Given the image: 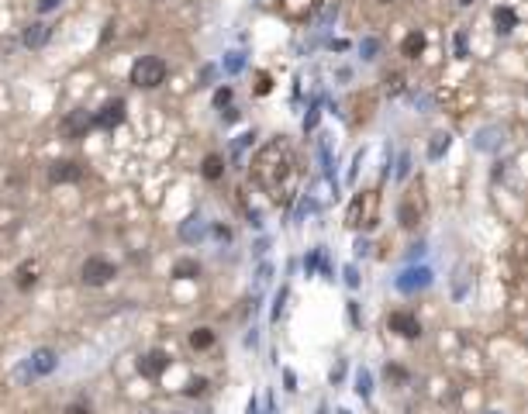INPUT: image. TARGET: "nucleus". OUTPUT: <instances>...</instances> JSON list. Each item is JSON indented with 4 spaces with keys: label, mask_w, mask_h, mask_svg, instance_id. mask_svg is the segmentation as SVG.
Here are the masks:
<instances>
[{
    "label": "nucleus",
    "mask_w": 528,
    "mask_h": 414,
    "mask_svg": "<svg viewBox=\"0 0 528 414\" xmlns=\"http://www.w3.org/2000/svg\"><path fill=\"white\" fill-rule=\"evenodd\" d=\"M293 176V152L284 138H273L266 149H259V156L252 159V180L270 190L273 197H280V187Z\"/></svg>",
    "instance_id": "1"
},
{
    "label": "nucleus",
    "mask_w": 528,
    "mask_h": 414,
    "mask_svg": "<svg viewBox=\"0 0 528 414\" xmlns=\"http://www.w3.org/2000/svg\"><path fill=\"white\" fill-rule=\"evenodd\" d=\"M376 218H380V194H376V190H359V194L352 197L349 211H345V225L369 232V228L376 225Z\"/></svg>",
    "instance_id": "2"
},
{
    "label": "nucleus",
    "mask_w": 528,
    "mask_h": 414,
    "mask_svg": "<svg viewBox=\"0 0 528 414\" xmlns=\"http://www.w3.org/2000/svg\"><path fill=\"white\" fill-rule=\"evenodd\" d=\"M166 59L159 55H142L135 66H131V83L138 86V90H156V86H163L166 83Z\"/></svg>",
    "instance_id": "3"
},
{
    "label": "nucleus",
    "mask_w": 528,
    "mask_h": 414,
    "mask_svg": "<svg viewBox=\"0 0 528 414\" xmlns=\"http://www.w3.org/2000/svg\"><path fill=\"white\" fill-rule=\"evenodd\" d=\"M114 276H118V266H114L111 259H104V255H90L80 266V280L86 287H104V283H111Z\"/></svg>",
    "instance_id": "4"
},
{
    "label": "nucleus",
    "mask_w": 528,
    "mask_h": 414,
    "mask_svg": "<svg viewBox=\"0 0 528 414\" xmlns=\"http://www.w3.org/2000/svg\"><path fill=\"white\" fill-rule=\"evenodd\" d=\"M397 218H401L404 228H418V225H421V218H425V194H421V183H414V190L404 194Z\"/></svg>",
    "instance_id": "5"
},
{
    "label": "nucleus",
    "mask_w": 528,
    "mask_h": 414,
    "mask_svg": "<svg viewBox=\"0 0 528 414\" xmlns=\"http://www.w3.org/2000/svg\"><path fill=\"white\" fill-rule=\"evenodd\" d=\"M128 118V104H124L121 97H114V100H107L97 114H93V124L100 128V131H114L118 124H124Z\"/></svg>",
    "instance_id": "6"
},
{
    "label": "nucleus",
    "mask_w": 528,
    "mask_h": 414,
    "mask_svg": "<svg viewBox=\"0 0 528 414\" xmlns=\"http://www.w3.org/2000/svg\"><path fill=\"white\" fill-rule=\"evenodd\" d=\"M387 328L394 331L397 338H407V342L421 338V321H418L411 311H394V314L387 318Z\"/></svg>",
    "instance_id": "7"
},
{
    "label": "nucleus",
    "mask_w": 528,
    "mask_h": 414,
    "mask_svg": "<svg viewBox=\"0 0 528 414\" xmlns=\"http://www.w3.org/2000/svg\"><path fill=\"white\" fill-rule=\"evenodd\" d=\"M48 180L52 183H80L83 180V166L73 159H55L48 166Z\"/></svg>",
    "instance_id": "8"
},
{
    "label": "nucleus",
    "mask_w": 528,
    "mask_h": 414,
    "mask_svg": "<svg viewBox=\"0 0 528 414\" xmlns=\"http://www.w3.org/2000/svg\"><path fill=\"white\" fill-rule=\"evenodd\" d=\"M166 370H169V352H163V349H152V352H145V356L138 359V373L149 376V380L163 376Z\"/></svg>",
    "instance_id": "9"
},
{
    "label": "nucleus",
    "mask_w": 528,
    "mask_h": 414,
    "mask_svg": "<svg viewBox=\"0 0 528 414\" xmlns=\"http://www.w3.org/2000/svg\"><path fill=\"white\" fill-rule=\"evenodd\" d=\"M90 124H93V118H86V111H73V114L62 121V131H66L70 138H83Z\"/></svg>",
    "instance_id": "10"
},
{
    "label": "nucleus",
    "mask_w": 528,
    "mask_h": 414,
    "mask_svg": "<svg viewBox=\"0 0 528 414\" xmlns=\"http://www.w3.org/2000/svg\"><path fill=\"white\" fill-rule=\"evenodd\" d=\"M494 28H497L501 35H511V32L518 28V14H515V7H497V11H494Z\"/></svg>",
    "instance_id": "11"
},
{
    "label": "nucleus",
    "mask_w": 528,
    "mask_h": 414,
    "mask_svg": "<svg viewBox=\"0 0 528 414\" xmlns=\"http://www.w3.org/2000/svg\"><path fill=\"white\" fill-rule=\"evenodd\" d=\"M201 173H204V180H211V183H218V180L225 176V159H221L218 152H211V156H204Z\"/></svg>",
    "instance_id": "12"
},
{
    "label": "nucleus",
    "mask_w": 528,
    "mask_h": 414,
    "mask_svg": "<svg viewBox=\"0 0 528 414\" xmlns=\"http://www.w3.org/2000/svg\"><path fill=\"white\" fill-rule=\"evenodd\" d=\"M55 363H59V359H55V352H52V349H39V352L32 356V373L45 376V373L55 370Z\"/></svg>",
    "instance_id": "13"
},
{
    "label": "nucleus",
    "mask_w": 528,
    "mask_h": 414,
    "mask_svg": "<svg viewBox=\"0 0 528 414\" xmlns=\"http://www.w3.org/2000/svg\"><path fill=\"white\" fill-rule=\"evenodd\" d=\"M421 52H425V35H421V32L404 35V41H401V55H404V59H418Z\"/></svg>",
    "instance_id": "14"
},
{
    "label": "nucleus",
    "mask_w": 528,
    "mask_h": 414,
    "mask_svg": "<svg viewBox=\"0 0 528 414\" xmlns=\"http://www.w3.org/2000/svg\"><path fill=\"white\" fill-rule=\"evenodd\" d=\"M45 41H48V25L35 21V25L25 28V45H28V48H41Z\"/></svg>",
    "instance_id": "15"
},
{
    "label": "nucleus",
    "mask_w": 528,
    "mask_h": 414,
    "mask_svg": "<svg viewBox=\"0 0 528 414\" xmlns=\"http://www.w3.org/2000/svg\"><path fill=\"white\" fill-rule=\"evenodd\" d=\"M173 276H176V280H197V276H201V262H194V259H180V262L173 266Z\"/></svg>",
    "instance_id": "16"
},
{
    "label": "nucleus",
    "mask_w": 528,
    "mask_h": 414,
    "mask_svg": "<svg viewBox=\"0 0 528 414\" xmlns=\"http://www.w3.org/2000/svg\"><path fill=\"white\" fill-rule=\"evenodd\" d=\"M35 283H39V269H35V262H25L18 269V290H32Z\"/></svg>",
    "instance_id": "17"
},
{
    "label": "nucleus",
    "mask_w": 528,
    "mask_h": 414,
    "mask_svg": "<svg viewBox=\"0 0 528 414\" xmlns=\"http://www.w3.org/2000/svg\"><path fill=\"white\" fill-rule=\"evenodd\" d=\"M211 345H214V331H211V328H194V331H190V349L204 352V349H211Z\"/></svg>",
    "instance_id": "18"
},
{
    "label": "nucleus",
    "mask_w": 528,
    "mask_h": 414,
    "mask_svg": "<svg viewBox=\"0 0 528 414\" xmlns=\"http://www.w3.org/2000/svg\"><path fill=\"white\" fill-rule=\"evenodd\" d=\"M204 390H207V380L197 376V380H190V383H187V390H183V394H187V397H201Z\"/></svg>",
    "instance_id": "19"
},
{
    "label": "nucleus",
    "mask_w": 528,
    "mask_h": 414,
    "mask_svg": "<svg viewBox=\"0 0 528 414\" xmlns=\"http://www.w3.org/2000/svg\"><path fill=\"white\" fill-rule=\"evenodd\" d=\"M62 414H93L90 411V404L86 401H73V404H66V411Z\"/></svg>",
    "instance_id": "20"
},
{
    "label": "nucleus",
    "mask_w": 528,
    "mask_h": 414,
    "mask_svg": "<svg viewBox=\"0 0 528 414\" xmlns=\"http://www.w3.org/2000/svg\"><path fill=\"white\" fill-rule=\"evenodd\" d=\"M387 380H390V383H404L407 370H401V366H387Z\"/></svg>",
    "instance_id": "21"
},
{
    "label": "nucleus",
    "mask_w": 528,
    "mask_h": 414,
    "mask_svg": "<svg viewBox=\"0 0 528 414\" xmlns=\"http://www.w3.org/2000/svg\"><path fill=\"white\" fill-rule=\"evenodd\" d=\"M273 90V80H270V73H259V80H256V93H270Z\"/></svg>",
    "instance_id": "22"
},
{
    "label": "nucleus",
    "mask_w": 528,
    "mask_h": 414,
    "mask_svg": "<svg viewBox=\"0 0 528 414\" xmlns=\"http://www.w3.org/2000/svg\"><path fill=\"white\" fill-rule=\"evenodd\" d=\"M228 100H232V86H221V90L214 93V104H218V107H225Z\"/></svg>",
    "instance_id": "23"
},
{
    "label": "nucleus",
    "mask_w": 528,
    "mask_h": 414,
    "mask_svg": "<svg viewBox=\"0 0 528 414\" xmlns=\"http://www.w3.org/2000/svg\"><path fill=\"white\" fill-rule=\"evenodd\" d=\"M397 90H401V76L390 73V76H387V93H397Z\"/></svg>",
    "instance_id": "24"
},
{
    "label": "nucleus",
    "mask_w": 528,
    "mask_h": 414,
    "mask_svg": "<svg viewBox=\"0 0 528 414\" xmlns=\"http://www.w3.org/2000/svg\"><path fill=\"white\" fill-rule=\"evenodd\" d=\"M59 4H62V0H39V11L41 14H48V11H55Z\"/></svg>",
    "instance_id": "25"
},
{
    "label": "nucleus",
    "mask_w": 528,
    "mask_h": 414,
    "mask_svg": "<svg viewBox=\"0 0 528 414\" xmlns=\"http://www.w3.org/2000/svg\"><path fill=\"white\" fill-rule=\"evenodd\" d=\"M446 145H449V138L446 135H439V142H435V149H428L432 156H439V152H446Z\"/></svg>",
    "instance_id": "26"
},
{
    "label": "nucleus",
    "mask_w": 528,
    "mask_h": 414,
    "mask_svg": "<svg viewBox=\"0 0 528 414\" xmlns=\"http://www.w3.org/2000/svg\"><path fill=\"white\" fill-rule=\"evenodd\" d=\"M376 4H394V0H376Z\"/></svg>",
    "instance_id": "27"
},
{
    "label": "nucleus",
    "mask_w": 528,
    "mask_h": 414,
    "mask_svg": "<svg viewBox=\"0 0 528 414\" xmlns=\"http://www.w3.org/2000/svg\"><path fill=\"white\" fill-rule=\"evenodd\" d=\"M459 4H473V0H459Z\"/></svg>",
    "instance_id": "28"
}]
</instances>
